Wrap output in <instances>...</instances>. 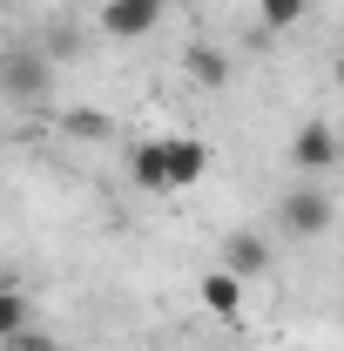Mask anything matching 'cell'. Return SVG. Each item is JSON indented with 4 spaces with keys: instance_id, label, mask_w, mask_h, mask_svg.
Segmentation results:
<instances>
[{
    "instance_id": "6da1fadb",
    "label": "cell",
    "mask_w": 344,
    "mask_h": 351,
    "mask_svg": "<svg viewBox=\"0 0 344 351\" xmlns=\"http://www.w3.org/2000/svg\"><path fill=\"white\" fill-rule=\"evenodd\" d=\"M331 223H338V203H331L324 182H291V189H284V203H277V230H291L297 243H317Z\"/></svg>"
},
{
    "instance_id": "8992f818",
    "label": "cell",
    "mask_w": 344,
    "mask_h": 351,
    "mask_svg": "<svg viewBox=\"0 0 344 351\" xmlns=\"http://www.w3.org/2000/svg\"><path fill=\"white\" fill-rule=\"evenodd\" d=\"M243 291H250V284H236V277H230L223 263H216V270H203V277H196V304L210 311V317H230V324L243 317Z\"/></svg>"
},
{
    "instance_id": "52a82bcc",
    "label": "cell",
    "mask_w": 344,
    "mask_h": 351,
    "mask_svg": "<svg viewBox=\"0 0 344 351\" xmlns=\"http://www.w3.org/2000/svg\"><path fill=\"white\" fill-rule=\"evenodd\" d=\"M129 182L142 196H169V162H162V135H149V142H135L129 149Z\"/></svg>"
},
{
    "instance_id": "7c38bea8",
    "label": "cell",
    "mask_w": 344,
    "mask_h": 351,
    "mask_svg": "<svg viewBox=\"0 0 344 351\" xmlns=\"http://www.w3.org/2000/svg\"><path fill=\"white\" fill-rule=\"evenodd\" d=\"M0 351H54V338H47L41 324H21V331H7V338H0Z\"/></svg>"
},
{
    "instance_id": "277c9868",
    "label": "cell",
    "mask_w": 344,
    "mask_h": 351,
    "mask_svg": "<svg viewBox=\"0 0 344 351\" xmlns=\"http://www.w3.org/2000/svg\"><path fill=\"white\" fill-rule=\"evenodd\" d=\"M223 270H230L236 284H257L263 270H270V237H263V230H230V237H223Z\"/></svg>"
},
{
    "instance_id": "30bf717a",
    "label": "cell",
    "mask_w": 344,
    "mask_h": 351,
    "mask_svg": "<svg viewBox=\"0 0 344 351\" xmlns=\"http://www.w3.org/2000/svg\"><path fill=\"white\" fill-rule=\"evenodd\" d=\"M182 68H189L203 88H223V82H230V61H223L216 47H189V61H182Z\"/></svg>"
},
{
    "instance_id": "5b68a950",
    "label": "cell",
    "mask_w": 344,
    "mask_h": 351,
    "mask_svg": "<svg viewBox=\"0 0 344 351\" xmlns=\"http://www.w3.org/2000/svg\"><path fill=\"white\" fill-rule=\"evenodd\" d=\"M162 162H169V189H196L210 176V149L196 135H162Z\"/></svg>"
},
{
    "instance_id": "8fae6325",
    "label": "cell",
    "mask_w": 344,
    "mask_h": 351,
    "mask_svg": "<svg viewBox=\"0 0 344 351\" xmlns=\"http://www.w3.org/2000/svg\"><path fill=\"white\" fill-rule=\"evenodd\" d=\"M21 324H27V298H21V284H14V277H0V338H7V331H21Z\"/></svg>"
},
{
    "instance_id": "9c48e42d",
    "label": "cell",
    "mask_w": 344,
    "mask_h": 351,
    "mask_svg": "<svg viewBox=\"0 0 344 351\" xmlns=\"http://www.w3.org/2000/svg\"><path fill=\"white\" fill-rule=\"evenodd\" d=\"M304 14H310V0H257V21L270 34H284V27H297Z\"/></svg>"
},
{
    "instance_id": "3957f363",
    "label": "cell",
    "mask_w": 344,
    "mask_h": 351,
    "mask_svg": "<svg viewBox=\"0 0 344 351\" xmlns=\"http://www.w3.org/2000/svg\"><path fill=\"white\" fill-rule=\"evenodd\" d=\"M338 156H344V142H338V122H304L297 135H291V169L297 176H331L338 169Z\"/></svg>"
},
{
    "instance_id": "7a4b0ae2",
    "label": "cell",
    "mask_w": 344,
    "mask_h": 351,
    "mask_svg": "<svg viewBox=\"0 0 344 351\" xmlns=\"http://www.w3.org/2000/svg\"><path fill=\"white\" fill-rule=\"evenodd\" d=\"M162 14H169V0H101L95 7V27L108 41H142V34L162 27Z\"/></svg>"
},
{
    "instance_id": "ba28073f",
    "label": "cell",
    "mask_w": 344,
    "mask_h": 351,
    "mask_svg": "<svg viewBox=\"0 0 344 351\" xmlns=\"http://www.w3.org/2000/svg\"><path fill=\"white\" fill-rule=\"evenodd\" d=\"M0 88H7V95H27V101H34V95L47 88L41 54H7V68H0Z\"/></svg>"
},
{
    "instance_id": "4fadbf2b",
    "label": "cell",
    "mask_w": 344,
    "mask_h": 351,
    "mask_svg": "<svg viewBox=\"0 0 344 351\" xmlns=\"http://www.w3.org/2000/svg\"><path fill=\"white\" fill-rule=\"evenodd\" d=\"M75 129H82V135H101V129H108V115H95V108H82V115H75Z\"/></svg>"
}]
</instances>
